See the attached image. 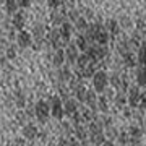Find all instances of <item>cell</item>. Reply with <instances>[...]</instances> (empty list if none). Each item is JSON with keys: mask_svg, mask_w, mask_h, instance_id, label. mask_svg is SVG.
Masks as SVG:
<instances>
[{"mask_svg": "<svg viewBox=\"0 0 146 146\" xmlns=\"http://www.w3.org/2000/svg\"><path fill=\"white\" fill-rule=\"evenodd\" d=\"M49 107H50V114H52V117H55L57 120L63 119L65 110H63V104H62V101H60V98L54 96L52 101H50V104H49Z\"/></svg>", "mask_w": 146, "mask_h": 146, "instance_id": "obj_3", "label": "cell"}, {"mask_svg": "<svg viewBox=\"0 0 146 146\" xmlns=\"http://www.w3.org/2000/svg\"><path fill=\"white\" fill-rule=\"evenodd\" d=\"M115 102H117L119 106H123V102H125V98H123V96L120 94V96H117V99H115Z\"/></svg>", "mask_w": 146, "mask_h": 146, "instance_id": "obj_35", "label": "cell"}, {"mask_svg": "<svg viewBox=\"0 0 146 146\" xmlns=\"http://www.w3.org/2000/svg\"><path fill=\"white\" fill-rule=\"evenodd\" d=\"M70 78H72V75H70V70H68L67 67L58 70V80H60V81H68Z\"/></svg>", "mask_w": 146, "mask_h": 146, "instance_id": "obj_20", "label": "cell"}, {"mask_svg": "<svg viewBox=\"0 0 146 146\" xmlns=\"http://www.w3.org/2000/svg\"><path fill=\"white\" fill-rule=\"evenodd\" d=\"M140 98H141L140 89L136 88V86H135V88H130V91H128V102H130L131 107H136V106H138Z\"/></svg>", "mask_w": 146, "mask_h": 146, "instance_id": "obj_5", "label": "cell"}, {"mask_svg": "<svg viewBox=\"0 0 146 146\" xmlns=\"http://www.w3.org/2000/svg\"><path fill=\"white\" fill-rule=\"evenodd\" d=\"M49 41L52 42L54 46H58V42H60V33H58V29H52V31L49 33Z\"/></svg>", "mask_w": 146, "mask_h": 146, "instance_id": "obj_19", "label": "cell"}, {"mask_svg": "<svg viewBox=\"0 0 146 146\" xmlns=\"http://www.w3.org/2000/svg\"><path fill=\"white\" fill-rule=\"evenodd\" d=\"M75 94H76V98L80 101H84V96H86V89L83 88V84H80L78 88L75 89Z\"/></svg>", "mask_w": 146, "mask_h": 146, "instance_id": "obj_26", "label": "cell"}, {"mask_svg": "<svg viewBox=\"0 0 146 146\" xmlns=\"http://www.w3.org/2000/svg\"><path fill=\"white\" fill-rule=\"evenodd\" d=\"M34 112H36V117L39 119V122L46 123L49 115H50V107H49V104L46 101H39L36 104V107H34Z\"/></svg>", "mask_w": 146, "mask_h": 146, "instance_id": "obj_2", "label": "cell"}, {"mask_svg": "<svg viewBox=\"0 0 146 146\" xmlns=\"http://www.w3.org/2000/svg\"><path fill=\"white\" fill-rule=\"evenodd\" d=\"M128 136H130V140L133 141L135 145H138V143H140V140H141V130L138 128V127H131Z\"/></svg>", "mask_w": 146, "mask_h": 146, "instance_id": "obj_14", "label": "cell"}, {"mask_svg": "<svg viewBox=\"0 0 146 146\" xmlns=\"http://www.w3.org/2000/svg\"><path fill=\"white\" fill-rule=\"evenodd\" d=\"M18 46L20 47H29L31 46V34L29 33H26V31H21L20 34H18Z\"/></svg>", "mask_w": 146, "mask_h": 146, "instance_id": "obj_7", "label": "cell"}, {"mask_svg": "<svg viewBox=\"0 0 146 146\" xmlns=\"http://www.w3.org/2000/svg\"><path fill=\"white\" fill-rule=\"evenodd\" d=\"M138 62L141 63V67H146V41L143 42L140 52H138Z\"/></svg>", "mask_w": 146, "mask_h": 146, "instance_id": "obj_16", "label": "cell"}, {"mask_svg": "<svg viewBox=\"0 0 146 146\" xmlns=\"http://www.w3.org/2000/svg\"><path fill=\"white\" fill-rule=\"evenodd\" d=\"M63 62H65V50L63 49H57L55 55H54V65L55 67H62Z\"/></svg>", "mask_w": 146, "mask_h": 146, "instance_id": "obj_13", "label": "cell"}, {"mask_svg": "<svg viewBox=\"0 0 146 146\" xmlns=\"http://www.w3.org/2000/svg\"><path fill=\"white\" fill-rule=\"evenodd\" d=\"M76 109H78V104H76V101L75 99H67L65 101V104H63V110H65V114H76Z\"/></svg>", "mask_w": 146, "mask_h": 146, "instance_id": "obj_9", "label": "cell"}, {"mask_svg": "<svg viewBox=\"0 0 146 146\" xmlns=\"http://www.w3.org/2000/svg\"><path fill=\"white\" fill-rule=\"evenodd\" d=\"M80 72H81V75H83V76H86V78L93 76L94 73H96V70H94V62H89L88 65H86L83 70H80Z\"/></svg>", "mask_w": 146, "mask_h": 146, "instance_id": "obj_15", "label": "cell"}, {"mask_svg": "<svg viewBox=\"0 0 146 146\" xmlns=\"http://www.w3.org/2000/svg\"><path fill=\"white\" fill-rule=\"evenodd\" d=\"M15 99H16V106H18V107H25V104H26V98H25V94L23 93H16Z\"/></svg>", "mask_w": 146, "mask_h": 146, "instance_id": "obj_23", "label": "cell"}, {"mask_svg": "<svg viewBox=\"0 0 146 146\" xmlns=\"http://www.w3.org/2000/svg\"><path fill=\"white\" fill-rule=\"evenodd\" d=\"M107 83H109V76H107V73L99 70V72H96L93 75V84H94V89L98 91V93H102L106 88H107Z\"/></svg>", "mask_w": 146, "mask_h": 146, "instance_id": "obj_1", "label": "cell"}, {"mask_svg": "<svg viewBox=\"0 0 146 146\" xmlns=\"http://www.w3.org/2000/svg\"><path fill=\"white\" fill-rule=\"evenodd\" d=\"M119 141H120V145H127V143H130V136H128V133H120Z\"/></svg>", "mask_w": 146, "mask_h": 146, "instance_id": "obj_30", "label": "cell"}, {"mask_svg": "<svg viewBox=\"0 0 146 146\" xmlns=\"http://www.w3.org/2000/svg\"><path fill=\"white\" fill-rule=\"evenodd\" d=\"M23 135H25V138H28V140H33V138H36V135H37L36 125H33V123H28V125L23 128Z\"/></svg>", "mask_w": 146, "mask_h": 146, "instance_id": "obj_11", "label": "cell"}, {"mask_svg": "<svg viewBox=\"0 0 146 146\" xmlns=\"http://www.w3.org/2000/svg\"><path fill=\"white\" fill-rule=\"evenodd\" d=\"M123 60H125L127 65H135V60H133L130 52H123Z\"/></svg>", "mask_w": 146, "mask_h": 146, "instance_id": "obj_29", "label": "cell"}, {"mask_svg": "<svg viewBox=\"0 0 146 146\" xmlns=\"http://www.w3.org/2000/svg\"><path fill=\"white\" fill-rule=\"evenodd\" d=\"M107 28H109V31L112 33V34H117V33H119V25H117V21L115 20L107 21Z\"/></svg>", "mask_w": 146, "mask_h": 146, "instance_id": "obj_25", "label": "cell"}, {"mask_svg": "<svg viewBox=\"0 0 146 146\" xmlns=\"http://www.w3.org/2000/svg\"><path fill=\"white\" fill-rule=\"evenodd\" d=\"M25 25H26V16L23 15L21 11L15 13V15H13V26H15L16 29H23Z\"/></svg>", "mask_w": 146, "mask_h": 146, "instance_id": "obj_8", "label": "cell"}, {"mask_svg": "<svg viewBox=\"0 0 146 146\" xmlns=\"http://www.w3.org/2000/svg\"><path fill=\"white\" fill-rule=\"evenodd\" d=\"M101 146H114V143H112V141H104Z\"/></svg>", "mask_w": 146, "mask_h": 146, "instance_id": "obj_38", "label": "cell"}, {"mask_svg": "<svg viewBox=\"0 0 146 146\" xmlns=\"http://www.w3.org/2000/svg\"><path fill=\"white\" fill-rule=\"evenodd\" d=\"M58 33H60V39H63V41L67 42L70 39V34H72V25L70 23H62Z\"/></svg>", "mask_w": 146, "mask_h": 146, "instance_id": "obj_10", "label": "cell"}, {"mask_svg": "<svg viewBox=\"0 0 146 146\" xmlns=\"http://www.w3.org/2000/svg\"><path fill=\"white\" fill-rule=\"evenodd\" d=\"M63 3V0H47V5L50 7V8H57Z\"/></svg>", "mask_w": 146, "mask_h": 146, "instance_id": "obj_31", "label": "cell"}, {"mask_svg": "<svg viewBox=\"0 0 146 146\" xmlns=\"http://www.w3.org/2000/svg\"><path fill=\"white\" fill-rule=\"evenodd\" d=\"M5 7H7V11H8V13H13V15L16 13V8H18V5H16L15 0H7Z\"/></svg>", "mask_w": 146, "mask_h": 146, "instance_id": "obj_22", "label": "cell"}, {"mask_svg": "<svg viewBox=\"0 0 146 146\" xmlns=\"http://www.w3.org/2000/svg\"><path fill=\"white\" fill-rule=\"evenodd\" d=\"M34 37H36V39H42V37H44V26L34 28Z\"/></svg>", "mask_w": 146, "mask_h": 146, "instance_id": "obj_27", "label": "cell"}, {"mask_svg": "<svg viewBox=\"0 0 146 146\" xmlns=\"http://www.w3.org/2000/svg\"><path fill=\"white\" fill-rule=\"evenodd\" d=\"M110 83L114 84V86H117V88H119V86H120V80H119V76H112V78H110Z\"/></svg>", "mask_w": 146, "mask_h": 146, "instance_id": "obj_34", "label": "cell"}, {"mask_svg": "<svg viewBox=\"0 0 146 146\" xmlns=\"http://www.w3.org/2000/svg\"><path fill=\"white\" fill-rule=\"evenodd\" d=\"M65 57H67L68 62H76V58H78V47L75 46V44H70L67 47V50H65Z\"/></svg>", "mask_w": 146, "mask_h": 146, "instance_id": "obj_6", "label": "cell"}, {"mask_svg": "<svg viewBox=\"0 0 146 146\" xmlns=\"http://www.w3.org/2000/svg\"><path fill=\"white\" fill-rule=\"evenodd\" d=\"M140 101H141V107H145V109H146V93H143V94H141Z\"/></svg>", "mask_w": 146, "mask_h": 146, "instance_id": "obj_36", "label": "cell"}, {"mask_svg": "<svg viewBox=\"0 0 146 146\" xmlns=\"http://www.w3.org/2000/svg\"><path fill=\"white\" fill-rule=\"evenodd\" d=\"M16 5L21 7V8H28V7L31 5V0H15Z\"/></svg>", "mask_w": 146, "mask_h": 146, "instance_id": "obj_32", "label": "cell"}, {"mask_svg": "<svg viewBox=\"0 0 146 146\" xmlns=\"http://www.w3.org/2000/svg\"><path fill=\"white\" fill-rule=\"evenodd\" d=\"M75 133H76V138H80V140H84L86 138V130H84L83 127H76Z\"/></svg>", "mask_w": 146, "mask_h": 146, "instance_id": "obj_28", "label": "cell"}, {"mask_svg": "<svg viewBox=\"0 0 146 146\" xmlns=\"http://www.w3.org/2000/svg\"><path fill=\"white\" fill-rule=\"evenodd\" d=\"M94 41L98 42L99 46H106L107 41H109V33L106 31L102 26L96 25V33H94Z\"/></svg>", "mask_w": 146, "mask_h": 146, "instance_id": "obj_4", "label": "cell"}, {"mask_svg": "<svg viewBox=\"0 0 146 146\" xmlns=\"http://www.w3.org/2000/svg\"><path fill=\"white\" fill-rule=\"evenodd\" d=\"M99 109L104 110V112L107 110V101H106L104 98H101V99H99Z\"/></svg>", "mask_w": 146, "mask_h": 146, "instance_id": "obj_33", "label": "cell"}, {"mask_svg": "<svg viewBox=\"0 0 146 146\" xmlns=\"http://www.w3.org/2000/svg\"><path fill=\"white\" fill-rule=\"evenodd\" d=\"M15 49H8V50H7V57H8V58H13V57H15Z\"/></svg>", "mask_w": 146, "mask_h": 146, "instance_id": "obj_37", "label": "cell"}, {"mask_svg": "<svg viewBox=\"0 0 146 146\" xmlns=\"http://www.w3.org/2000/svg\"><path fill=\"white\" fill-rule=\"evenodd\" d=\"M75 28H76V29H80V31H84V29L88 28V25H86V21H84L83 16H80L78 20L75 21Z\"/></svg>", "mask_w": 146, "mask_h": 146, "instance_id": "obj_24", "label": "cell"}, {"mask_svg": "<svg viewBox=\"0 0 146 146\" xmlns=\"http://www.w3.org/2000/svg\"><path fill=\"white\" fill-rule=\"evenodd\" d=\"M84 102L91 107V109H96V104H98V98H96V93L94 91H86V96H84Z\"/></svg>", "mask_w": 146, "mask_h": 146, "instance_id": "obj_12", "label": "cell"}, {"mask_svg": "<svg viewBox=\"0 0 146 146\" xmlns=\"http://www.w3.org/2000/svg\"><path fill=\"white\" fill-rule=\"evenodd\" d=\"M136 81H138V84H141V86H146V68L141 67L140 70H138V73H136Z\"/></svg>", "mask_w": 146, "mask_h": 146, "instance_id": "obj_17", "label": "cell"}, {"mask_svg": "<svg viewBox=\"0 0 146 146\" xmlns=\"http://www.w3.org/2000/svg\"><path fill=\"white\" fill-rule=\"evenodd\" d=\"M89 63V58L86 57V54H81V55H78V58H76V67H78V70H83L86 65Z\"/></svg>", "mask_w": 146, "mask_h": 146, "instance_id": "obj_18", "label": "cell"}, {"mask_svg": "<svg viewBox=\"0 0 146 146\" xmlns=\"http://www.w3.org/2000/svg\"><path fill=\"white\" fill-rule=\"evenodd\" d=\"M75 46L78 47V49H81V50H84V52H86V49H88V41H86V39H84V36H78L76 37V44H75Z\"/></svg>", "mask_w": 146, "mask_h": 146, "instance_id": "obj_21", "label": "cell"}]
</instances>
